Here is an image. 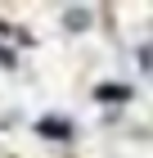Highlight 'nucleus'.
<instances>
[{
    "mask_svg": "<svg viewBox=\"0 0 153 158\" xmlns=\"http://www.w3.org/2000/svg\"><path fill=\"white\" fill-rule=\"evenodd\" d=\"M122 95H126L122 86H99V99H122Z\"/></svg>",
    "mask_w": 153,
    "mask_h": 158,
    "instance_id": "nucleus-1",
    "label": "nucleus"
},
{
    "mask_svg": "<svg viewBox=\"0 0 153 158\" xmlns=\"http://www.w3.org/2000/svg\"><path fill=\"white\" fill-rule=\"evenodd\" d=\"M86 18H90L86 9H72V14H68V27H86Z\"/></svg>",
    "mask_w": 153,
    "mask_h": 158,
    "instance_id": "nucleus-2",
    "label": "nucleus"
},
{
    "mask_svg": "<svg viewBox=\"0 0 153 158\" xmlns=\"http://www.w3.org/2000/svg\"><path fill=\"white\" fill-rule=\"evenodd\" d=\"M140 63H144V73H149V68H153V50H149V45L140 50Z\"/></svg>",
    "mask_w": 153,
    "mask_h": 158,
    "instance_id": "nucleus-3",
    "label": "nucleus"
}]
</instances>
